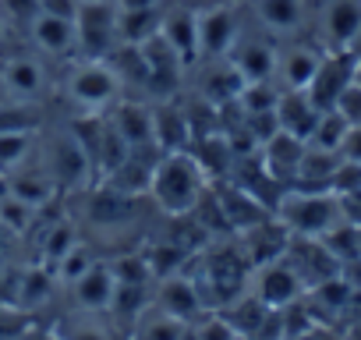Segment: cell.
<instances>
[{"label": "cell", "mask_w": 361, "mask_h": 340, "mask_svg": "<svg viewBox=\"0 0 361 340\" xmlns=\"http://www.w3.org/2000/svg\"><path fill=\"white\" fill-rule=\"evenodd\" d=\"M32 40H36L39 50H47V54H68V50L75 47V22L39 11V18L32 22Z\"/></svg>", "instance_id": "cell-16"}, {"label": "cell", "mask_w": 361, "mask_h": 340, "mask_svg": "<svg viewBox=\"0 0 361 340\" xmlns=\"http://www.w3.org/2000/svg\"><path fill=\"white\" fill-rule=\"evenodd\" d=\"M195 36H199V54L206 57H220L234 47L238 40V18L231 8H213L195 15Z\"/></svg>", "instance_id": "cell-8"}, {"label": "cell", "mask_w": 361, "mask_h": 340, "mask_svg": "<svg viewBox=\"0 0 361 340\" xmlns=\"http://www.w3.org/2000/svg\"><path fill=\"white\" fill-rule=\"evenodd\" d=\"M163 36H166V43L180 54V61H192L188 54H199V36H195V15H188V11H177V15H166V22H163V29H159Z\"/></svg>", "instance_id": "cell-19"}, {"label": "cell", "mask_w": 361, "mask_h": 340, "mask_svg": "<svg viewBox=\"0 0 361 340\" xmlns=\"http://www.w3.org/2000/svg\"><path fill=\"white\" fill-rule=\"evenodd\" d=\"M114 128L121 131V138L128 142V149H142V145H156L152 135V110L138 107V103H121L114 114Z\"/></svg>", "instance_id": "cell-15"}, {"label": "cell", "mask_w": 361, "mask_h": 340, "mask_svg": "<svg viewBox=\"0 0 361 340\" xmlns=\"http://www.w3.org/2000/svg\"><path fill=\"white\" fill-rule=\"evenodd\" d=\"M117 8L131 11V8H156V0H117Z\"/></svg>", "instance_id": "cell-29"}, {"label": "cell", "mask_w": 361, "mask_h": 340, "mask_svg": "<svg viewBox=\"0 0 361 340\" xmlns=\"http://www.w3.org/2000/svg\"><path fill=\"white\" fill-rule=\"evenodd\" d=\"M333 110H336L350 128H361V85H357V82H350V85L340 92V99L333 103Z\"/></svg>", "instance_id": "cell-24"}, {"label": "cell", "mask_w": 361, "mask_h": 340, "mask_svg": "<svg viewBox=\"0 0 361 340\" xmlns=\"http://www.w3.org/2000/svg\"><path fill=\"white\" fill-rule=\"evenodd\" d=\"M4 29H8V22H4V15H0V40H4Z\"/></svg>", "instance_id": "cell-32"}, {"label": "cell", "mask_w": 361, "mask_h": 340, "mask_svg": "<svg viewBox=\"0 0 361 340\" xmlns=\"http://www.w3.org/2000/svg\"><path fill=\"white\" fill-rule=\"evenodd\" d=\"M149 195L170 217L192 213L202 202V195H206V170H202V163L188 149L163 152L156 170H152V178H149Z\"/></svg>", "instance_id": "cell-1"}, {"label": "cell", "mask_w": 361, "mask_h": 340, "mask_svg": "<svg viewBox=\"0 0 361 340\" xmlns=\"http://www.w3.org/2000/svg\"><path fill=\"white\" fill-rule=\"evenodd\" d=\"M180 336H185V322L166 315V312L138 329V340H180Z\"/></svg>", "instance_id": "cell-23"}, {"label": "cell", "mask_w": 361, "mask_h": 340, "mask_svg": "<svg viewBox=\"0 0 361 340\" xmlns=\"http://www.w3.org/2000/svg\"><path fill=\"white\" fill-rule=\"evenodd\" d=\"M319 61H322V57H319V54H312V50H290V54H283V57H280L276 71L283 75L287 89H308V82H312V75H315Z\"/></svg>", "instance_id": "cell-20"}, {"label": "cell", "mask_w": 361, "mask_h": 340, "mask_svg": "<svg viewBox=\"0 0 361 340\" xmlns=\"http://www.w3.org/2000/svg\"><path fill=\"white\" fill-rule=\"evenodd\" d=\"M0 85H4V92H11L15 99H36L43 92V68H39V61H32V57L8 61L4 71H0Z\"/></svg>", "instance_id": "cell-13"}, {"label": "cell", "mask_w": 361, "mask_h": 340, "mask_svg": "<svg viewBox=\"0 0 361 340\" xmlns=\"http://www.w3.org/2000/svg\"><path fill=\"white\" fill-rule=\"evenodd\" d=\"M36 135L32 131H0V174H11L25 163V156L32 152Z\"/></svg>", "instance_id": "cell-21"}, {"label": "cell", "mask_w": 361, "mask_h": 340, "mask_svg": "<svg viewBox=\"0 0 361 340\" xmlns=\"http://www.w3.org/2000/svg\"><path fill=\"white\" fill-rule=\"evenodd\" d=\"M195 340H241V336L234 333V326H231L224 315H209V319L199 326Z\"/></svg>", "instance_id": "cell-25"}, {"label": "cell", "mask_w": 361, "mask_h": 340, "mask_svg": "<svg viewBox=\"0 0 361 340\" xmlns=\"http://www.w3.org/2000/svg\"><path fill=\"white\" fill-rule=\"evenodd\" d=\"M71 287H75V298H78L82 308L99 312V308H110V305H114V294H117V273H114L110 266H103V262H92L78 280H71Z\"/></svg>", "instance_id": "cell-10"}, {"label": "cell", "mask_w": 361, "mask_h": 340, "mask_svg": "<svg viewBox=\"0 0 361 340\" xmlns=\"http://www.w3.org/2000/svg\"><path fill=\"white\" fill-rule=\"evenodd\" d=\"M347 54H350V57H361V29H357V32H354V40L347 43Z\"/></svg>", "instance_id": "cell-30"}, {"label": "cell", "mask_w": 361, "mask_h": 340, "mask_svg": "<svg viewBox=\"0 0 361 340\" xmlns=\"http://www.w3.org/2000/svg\"><path fill=\"white\" fill-rule=\"evenodd\" d=\"M75 43L82 61H103L117 43V0H82L75 15Z\"/></svg>", "instance_id": "cell-3"}, {"label": "cell", "mask_w": 361, "mask_h": 340, "mask_svg": "<svg viewBox=\"0 0 361 340\" xmlns=\"http://www.w3.org/2000/svg\"><path fill=\"white\" fill-rule=\"evenodd\" d=\"M347 131H350V124H347L336 110H322V114H319V124H315V131H312V138H308V145H315V149H329V152H340Z\"/></svg>", "instance_id": "cell-22"}, {"label": "cell", "mask_w": 361, "mask_h": 340, "mask_svg": "<svg viewBox=\"0 0 361 340\" xmlns=\"http://www.w3.org/2000/svg\"><path fill=\"white\" fill-rule=\"evenodd\" d=\"M301 277L290 269V262H269V266H262L259 269V298L269 305V308H287V305H294L298 301V294H301Z\"/></svg>", "instance_id": "cell-9"}, {"label": "cell", "mask_w": 361, "mask_h": 340, "mask_svg": "<svg viewBox=\"0 0 361 340\" xmlns=\"http://www.w3.org/2000/svg\"><path fill=\"white\" fill-rule=\"evenodd\" d=\"M43 340H64V336H43Z\"/></svg>", "instance_id": "cell-33"}, {"label": "cell", "mask_w": 361, "mask_h": 340, "mask_svg": "<svg viewBox=\"0 0 361 340\" xmlns=\"http://www.w3.org/2000/svg\"><path fill=\"white\" fill-rule=\"evenodd\" d=\"M159 305H163L166 315H173V319H180V322H188V319H195V315L202 312L199 287L188 284V280H180V277L163 280V287H159Z\"/></svg>", "instance_id": "cell-14"}, {"label": "cell", "mask_w": 361, "mask_h": 340, "mask_svg": "<svg viewBox=\"0 0 361 340\" xmlns=\"http://www.w3.org/2000/svg\"><path fill=\"white\" fill-rule=\"evenodd\" d=\"M340 159H350V163H361V128H350L343 145H340Z\"/></svg>", "instance_id": "cell-28"}, {"label": "cell", "mask_w": 361, "mask_h": 340, "mask_svg": "<svg viewBox=\"0 0 361 340\" xmlns=\"http://www.w3.org/2000/svg\"><path fill=\"white\" fill-rule=\"evenodd\" d=\"M280 224L298 234V238H322L326 231H333L336 224H343L340 202L336 195L326 192H301V195H283V202L276 206Z\"/></svg>", "instance_id": "cell-2"}, {"label": "cell", "mask_w": 361, "mask_h": 340, "mask_svg": "<svg viewBox=\"0 0 361 340\" xmlns=\"http://www.w3.org/2000/svg\"><path fill=\"white\" fill-rule=\"evenodd\" d=\"M259 22L273 32H294L305 18V0H255Z\"/></svg>", "instance_id": "cell-18"}, {"label": "cell", "mask_w": 361, "mask_h": 340, "mask_svg": "<svg viewBox=\"0 0 361 340\" xmlns=\"http://www.w3.org/2000/svg\"><path fill=\"white\" fill-rule=\"evenodd\" d=\"M322 29L336 50H347V43L361 29V0H329V8L322 15Z\"/></svg>", "instance_id": "cell-12"}, {"label": "cell", "mask_w": 361, "mask_h": 340, "mask_svg": "<svg viewBox=\"0 0 361 340\" xmlns=\"http://www.w3.org/2000/svg\"><path fill=\"white\" fill-rule=\"evenodd\" d=\"M319 107L312 103V96L305 89H283L280 99H276V124L280 131L294 135V138H312L315 124H319Z\"/></svg>", "instance_id": "cell-7"}, {"label": "cell", "mask_w": 361, "mask_h": 340, "mask_svg": "<svg viewBox=\"0 0 361 340\" xmlns=\"http://www.w3.org/2000/svg\"><path fill=\"white\" fill-rule=\"evenodd\" d=\"M64 340H106V333L99 329V326H92V322H78V326H68L64 333H61Z\"/></svg>", "instance_id": "cell-27"}, {"label": "cell", "mask_w": 361, "mask_h": 340, "mask_svg": "<svg viewBox=\"0 0 361 340\" xmlns=\"http://www.w3.org/2000/svg\"><path fill=\"white\" fill-rule=\"evenodd\" d=\"M117 92H121V78L103 61H82V64H75V71L68 78V96L89 117H99L117 99Z\"/></svg>", "instance_id": "cell-4"}, {"label": "cell", "mask_w": 361, "mask_h": 340, "mask_svg": "<svg viewBox=\"0 0 361 340\" xmlns=\"http://www.w3.org/2000/svg\"><path fill=\"white\" fill-rule=\"evenodd\" d=\"M350 82H354V57L347 50H336V54L319 61V68H315V75H312L305 92L312 96V103L319 110H333V103L340 99V92Z\"/></svg>", "instance_id": "cell-6"}, {"label": "cell", "mask_w": 361, "mask_h": 340, "mask_svg": "<svg viewBox=\"0 0 361 340\" xmlns=\"http://www.w3.org/2000/svg\"><path fill=\"white\" fill-rule=\"evenodd\" d=\"M248 255L241 252V245H216L209 262H206V280L209 291L220 301H234L245 291V273H248Z\"/></svg>", "instance_id": "cell-5"}, {"label": "cell", "mask_w": 361, "mask_h": 340, "mask_svg": "<svg viewBox=\"0 0 361 340\" xmlns=\"http://www.w3.org/2000/svg\"><path fill=\"white\" fill-rule=\"evenodd\" d=\"M234 68H238V75L245 78V85L248 82H266L273 71H276V64H280V57L266 47V43H245L238 54H234V61H231Z\"/></svg>", "instance_id": "cell-17"}, {"label": "cell", "mask_w": 361, "mask_h": 340, "mask_svg": "<svg viewBox=\"0 0 361 340\" xmlns=\"http://www.w3.org/2000/svg\"><path fill=\"white\" fill-rule=\"evenodd\" d=\"M354 82L361 85V57H354Z\"/></svg>", "instance_id": "cell-31"}, {"label": "cell", "mask_w": 361, "mask_h": 340, "mask_svg": "<svg viewBox=\"0 0 361 340\" xmlns=\"http://www.w3.org/2000/svg\"><path fill=\"white\" fill-rule=\"evenodd\" d=\"M336 202H340V213H343V220H347V224H354V227H361V188L336 195Z\"/></svg>", "instance_id": "cell-26"}, {"label": "cell", "mask_w": 361, "mask_h": 340, "mask_svg": "<svg viewBox=\"0 0 361 340\" xmlns=\"http://www.w3.org/2000/svg\"><path fill=\"white\" fill-rule=\"evenodd\" d=\"M308 142L305 138H294L287 131H276L269 142H266V152H262V166L280 181V178H298V166H301V156H305Z\"/></svg>", "instance_id": "cell-11"}, {"label": "cell", "mask_w": 361, "mask_h": 340, "mask_svg": "<svg viewBox=\"0 0 361 340\" xmlns=\"http://www.w3.org/2000/svg\"><path fill=\"white\" fill-rule=\"evenodd\" d=\"M0 92H4V85H0Z\"/></svg>", "instance_id": "cell-34"}]
</instances>
